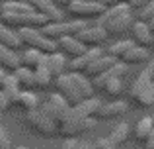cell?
<instances>
[{
    "label": "cell",
    "mask_w": 154,
    "mask_h": 149,
    "mask_svg": "<svg viewBox=\"0 0 154 149\" xmlns=\"http://www.w3.org/2000/svg\"><path fill=\"white\" fill-rule=\"evenodd\" d=\"M53 83H55V86H57V92L63 94L70 106L78 104L80 100H84V98L94 96V90H96L92 80H90V76H86L84 73H78V71L63 73V75L55 76Z\"/></svg>",
    "instance_id": "cell-1"
},
{
    "label": "cell",
    "mask_w": 154,
    "mask_h": 149,
    "mask_svg": "<svg viewBox=\"0 0 154 149\" xmlns=\"http://www.w3.org/2000/svg\"><path fill=\"white\" fill-rule=\"evenodd\" d=\"M133 8L129 6V2H119L107 6L102 14L98 16V26H102L107 35H123L125 31L131 30L133 26Z\"/></svg>",
    "instance_id": "cell-2"
},
{
    "label": "cell",
    "mask_w": 154,
    "mask_h": 149,
    "mask_svg": "<svg viewBox=\"0 0 154 149\" xmlns=\"http://www.w3.org/2000/svg\"><path fill=\"white\" fill-rule=\"evenodd\" d=\"M131 98L140 108H150L154 104V80L150 76V71H140L131 86Z\"/></svg>",
    "instance_id": "cell-3"
},
{
    "label": "cell",
    "mask_w": 154,
    "mask_h": 149,
    "mask_svg": "<svg viewBox=\"0 0 154 149\" xmlns=\"http://www.w3.org/2000/svg\"><path fill=\"white\" fill-rule=\"evenodd\" d=\"M18 37L22 41V45L26 47H33V49H39L43 53L57 51V41L43 35V31L39 28H18Z\"/></svg>",
    "instance_id": "cell-4"
},
{
    "label": "cell",
    "mask_w": 154,
    "mask_h": 149,
    "mask_svg": "<svg viewBox=\"0 0 154 149\" xmlns=\"http://www.w3.org/2000/svg\"><path fill=\"white\" fill-rule=\"evenodd\" d=\"M39 110L45 112V114L49 116V118H53L57 124H60L72 112V106L66 102V98H64L63 94L53 92V94L47 96L45 102H39Z\"/></svg>",
    "instance_id": "cell-5"
},
{
    "label": "cell",
    "mask_w": 154,
    "mask_h": 149,
    "mask_svg": "<svg viewBox=\"0 0 154 149\" xmlns=\"http://www.w3.org/2000/svg\"><path fill=\"white\" fill-rule=\"evenodd\" d=\"M88 22L86 20H70V22H64V20H60V22H47L45 26L41 28L43 35H47L49 39H59L63 37V35H76L82 28H86Z\"/></svg>",
    "instance_id": "cell-6"
},
{
    "label": "cell",
    "mask_w": 154,
    "mask_h": 149,
    "mask_svg": "<svg viewBox=\"0 0 154 149\" xmlns=\"http://www.w3.org/2000/svg\"><path fill=\"white\" fill-rule=\"evenodd\" d=\"M0 20L10 28H43L47 18L39 12H23V14H12V12H0Z\"/></svg>",
    "instance_id": "cell-7"
},
{
    "label": "cell",
    "mask_w": 154,
    "mask_h": 149,
    "mask_svg": "<svg viewBox=\"0 0 154 149\" xmlns=\"http://www.w3.org/2000/svg\"><path fill=\"white\" fill-rule=\"evenodd\" d=\"M94 128H96L94 118H82V116L72 114V112L59 124V131L63 135H66V138H76V135L84 134V131H90Z\"/></svg>",
    "instance_id": "cell-8"
},
{
    "label": "cell",
    "mask_w": 154,
    "mask_h": 149,
    "mask_svg": "<svg viewBox=\"0 0 154 149\" xmlns=\"http://www.w3.org/2000/svg\"><path fill=\"white\" fill-rule=\"evenodd\" d=\"M26 122L29 124L35 131H39V134H43V135H53V134L59 131V124H57L53 118H49L45 112L39 110V106L33 108V110H27Z\"/></svg>",
    "instance_id": "cell-9"
},
{
    "label": "cell",
    "mask_w": 154,
    "mask_h": 149,
    "mask_svg": "<svg viewBox=\"0 0 154 149\" xmlns=\"http://www.w3.org/2000/svg\"><path fill=\"white\" fill-rule=\"evenodd\" d=\"M66 10L74 18L86 20V18H98L105 10V6L100 4L98 0H72L70 4H66Z\"/></svg>",
    "instance_id": "cell-10"
},
{
    "label": "cell",
    "mask_w": 154,
    "mask_h": 149,
    "mask_svg": "<svg viewBox=\"0 0 154 149\" xmlns=\"http://www.w3.org/2000/svg\"><path fill=\"white\" fill-rule=\"evenodd\" d=\"M76 39H80L86 47H98V45H103L105 43L107 31H105L102 26H98V24H96V26H90V24H88L86 28H82V30L76 34Z\"/></svg>",
    "instance_id": "cell-11"
},
{
    "label": "cell",
    "mask_w": 154,
    "mask_h": 149,
    "mask_svg": "<svg viewBox=\"0 0 154 149\" xmlns=\"http://www.w3.org/2000/svg\"><path fill=\"white\" fill-rule=\"evenodd\" d=\"M29 4L33 6L35 12L45 16L47 22H60V20H64L63 10H60L59 4H55L53 0H29Z\"/></svg>",
    "instance_id": "cell-12"
},
{
    "label": "cell",
    "mask_w": 154,
    "mask_h": 149,
    "mask_svg": "<svg viewBox=\"0 0 154 149\" xmlns=\"http://www.w3.org/2000/svg\"><path fill=\"white\" fill-rule=\"evenodd\" d=\"M131 34H133V41H135L137 45L150 47L152 43H154V34H152L150 28H148V24H146V22H140V20L133 22V26H131Z\"/></svg>",
    "instance_id": "cell-13"
},
{
    "label": "cell",
    "mask_w": 154,
    "mask_h": 149,
    "mask_svg": "<svg viewBox=\"0 0 154 149\" xmlns=\"http://www.w3.org/2000/svg\"><path fill=\"white\" fill-rule=\"evenodd\" d=\"M55 41H57V49H60L63 53L70 55V57H78L80 53L86 51V45L80 39H76V35H63Z\"/></svg>",
    "instance_id": "cell-14"
},
{
    "label": "cell",
    "mask_w": 154,
    "mask_h": 149,
    "mask_svg": "<svg viewBox=\"0 0 154 149\" xmlns=\"http://www.w3.org/2000/svg\"><path fill=\"white\" fill-rule=\"evenodd\" d=\"M115 61H117V59H115V57H111L109 53H102L98 59H94V61H92L90 65L86 67L84 75L90 76V79H94V76H98V75L105 73V71H107V69H109V67H111Z\"/></svg>",
    "instance_id": "cell-15"
},
{
    "label": "cell",
    "mask_w": 154,
    "mask_h": 149,
    "mask_svg": "<svg viewBox=\"0 0 154 149\" xmlns=\"http://www.w3.org/2000/svg\"><path fill=\"white\" fill-rule=\"evenodd\" d=\"M127 102L125 100H113V102H102L98 108V118H103V120H109V118H117L121 116L123 112H127Z\"/></svg>",
    "instance_id": "cell-16"
},
{
    "label": "cell",
    "mask_w": 154,
    "mask_h": 149,
    "mask_svg": "<svg viewBox=\"0 0 154 149\" xmlns=\"http://www.w3.org/2000/svg\"><path fill=\"white\" fill-rule=\"evenodd\" d=\"M100 104H102V100L94 98V96L84 98V100H80L78 104H74V106H72V114L82 116V118H96Z\"/></svg>",
    "instance_id": "cell-17"
},
{
    "label": "cell",
    "mask_w": 154,
    "mask_h": 149,
    "mask_svg": "<svg viewBox=\"0 0 154 149\" xmlns=\"http://www.w3.org/2000/svg\"><path fill=\"white\" fill-rule=\"evenodd\" d=\"M20 65H22V59H20L18 49H12V47L0 43V67L14 71V69H18Z\"/></svg>",
    "instance_id": "cell-18"
},
{
    "label": "cell",
    "mask_w": 154,
    "mask_h": 149,
    "mask_svg": "<svg viewBox=\"0 0 154 149\" xmlns=\"http://www.w3.org/2000/svg\"><path fill=\"white\" fill-rule=\"evenodd\" d=\"M148 49L146 47H143V45H133V47H129L127 51H125L123 55H121V59L119 61H123V63H127V65H137V63H144V61H148Z\"/></svg>",
    "instance_id": "cell-19"
},
{
    "label": "cell",
    "mask_w": 154,
    "mask_h": 149,
    "mask_svg": "<svg viewBox=\"0 0 154 149\" xmlns=\"http://www.w3.org/2000/svg\"><path fill=\"white\" fill-rule=\"evenodd\" d=\"M45 65L49 67L53 76H59V75L64 73L68 63H66V59H64V55L60 53V51H51V53H45Z\"/></svg>",
    "instance_id": "cell-20"
},
{
    "label": "cell",
    "mask_w": 154,
    "mask_h": 149,
    "mask_svg": "<svg viewBox=\"0 0 154 149\" xmlns=\"http://www.w3.org/2000/svg\"><path fill=\"white\" fill-rule=\"evenodd\" d=\"M0 43L12 47V49H20V47H22V41H20V37H18V31H14L8 24H4L2 20H0Z\"/></svg>",
    "instance_id": "cell-21"
},
{
    "label": "cell",
    "mask_w": 154,
    "mask_h": 149,
    "mask_svg": "<svg viewBox=\"0 0 154 149\" xmlns=\"http://www.w3.org/2000/svg\"><path fill=\"white\" fill-rule=\"evenodd\" d=\"M33 73H35V86H39V88H47L53 83V79H55V76L51 75L49 67L45 65V55H43V59L39 61V65L33 67Z\"/></svg>",
    "instance_id": "cell-22"
},
{
    "label": "cell",
    "mask_w": 154,
    "mask_h": 149,
    "mask_svg": "<svg viewBox=\"0 0 154 149\" xmlns=\"http://www.w3.org/2000/svg\"><path fill=\"white\" fill-rule=\"evenodd\" d=\"M129 131H131L129 124H125V122L117 124V126L113 128V131L107 135V143H109L111 147H119V145H123V143L127 141V138H129Z\"/></svg>",
    "instance_id": "cell-23"
},
{
    "label": "cell",
    "mask_w": 154,
    "mask_h": 149,
    "mask_svg": "<svg viewBox=\"0 0 154 149\" xmlns=\"http://www.w3.org/2000/svg\"><path fill=\"white\" fill-rule=\"evenodd\" d=\"M14 102L16 104H20V106L23 108V110H33V108H37L39 106V98H37V94H35L33 90H20L18 92V96L14 98Z\"/></svg>",
    "instance_id": "cell-24"
},
{
    "label": "cell",
    "mask_w": 154,
    "mask_h": 149,
    "mask_svg": "<svg viewBox=\"0 0 154 149\" xmlns=\"http://www.w3.org/2000/svg\"><path fill=\"white\" fill-rule=\"evenodd\" d=\"M14 76L18 79V83L26 88H33L35 86V73L31 67H26V65H20L18 69H14Z\"/></svg>",
    "instance_id": "cell-25"
},
{
    "label": "cell",
    "mask_w": 154,
    "mask_h": 149,
    "mask_svg": "<svg viewBox=\"0 0 154 149\" xmlns=\"http://www.w3.org/2000/svg\"><path fill=\"white\" fill-rule=\"evenodd\" d=\"M33 6L26 0H6L0 8V12H12V14H23V12H31Z\"/></svg>",
    "instance_id": "cell-26"
},
{
    "label": "cell",
    "mask_w": 154,
    "mask_h": 149,
    "mask_svg": "<svg viewBox=\"0 0 154 149\" xmlns=\"http://www.w3.org/2000/svg\"><path fill=\"white\" fill-rule=\"evenodd\" d=\"M152 130H154V122H152L150 116H148V118H140L135 126V138L139 139V141H144V139L150 135Z\"/></svg>",
    "instance_id": "cell-27"
},
{
    "label": "cell",
    "mask_w": 154,
    "mask_h": 149,
    "mask_svg": "<svg viewBox=\"0 0 154 149\" xmlns=\"http://www.w3.org/2000/svg\"><path fill=\"white\" fill-rule=\"evenodd\" d=\"M43 51H39V49H33V47H27L26 51H23L22 55H20V59H22V65H26V67H31L33 69L35 65H39V61L43 59Z\"/></svg>",
    "instance_id": "cell-28"
},
{
    "label": "cell",
    "mask_w": 154,
    "mask_h": 149,
    "mask_svg": "<svg viewBox=\"0 0 154 149\" xmlns=\"http://www.w3.org/2000/svg\"><path fill=\"white\" fill-rule=\"evenodd\" d=\"M0 88H2V90L10 96V100L14 102V98L18 96V92L22 90V84L18 83V79H16L14 75H8L6 79H4V83H2V86H0Z\"/></svg>",
    "instance_id": "cell-29"
},
{
    "label": "cell",
    "mask_w": 154,
    "mask_h": 149,
    "mask_svg": "<svg viewBox=\"0 0 154 149\" xmlns=\"http://www.w3.org/2000/svg\"><path fill=\"white\" fill-rule=\"evenodd\" d=\"M133 45H135L133 39H119V41H115L113 45H109L107 53L111 55V57H115V59H121V55H123L129 47H133Z\"/></svg>",
    "instance_id": "cell-30"
},
{
    "label": "cell",
    "mask_w": 154,
    "mask_h": 149,
    "mask_svg": "<svg viewBox=\"0 0 154 149\" xmlns=\"http://www.w3.org/2000/svg\"><path fill=\"white\" fill-rule=\"evenodd\" d=\"M137 10H139V14H137V16H139L140 22H148V20L154 16V0H148L144 6L137 8Z\"/></svg>",
    "instance_id": "cell-31"
},
{
    "label": "cell",
    "mask_w": 154,
    "mask_h": 149,
    "mask_svg": "<svg viewBox=\"0 0 154 149\" xmlns=\"http://www.w3.org/2000/svg\"><path fill=\"white\" fill-rule=\"evenodd\" d=\"M14 145H12V138L10 134L6 131V128L0 126V149H12Z\"/></svg>",
    "instance_id": "cell-32"
},
{
    "label": "cell",
    "mask_w": 154,
    "mask_h": 149,
    "mask_svg": "<svg viewBox=\"0 0 154 149\" xmlns=\"http://www.w3.org/2000/svg\"><path fill=\"white\" fill-rule=\"evenodd\" d=\"M10 104H12V100H10V96L6 94V92L0 88V110L2 112H6L8 108H10Z\"/></svg>",
    "instance_id": "cell-33"
},
{
    "label": "cell",
    "mask_w": 154,
    "mask_h": 149,
    "mask_svg": "<svg viewBox=\"0 0 154 149\" xmlns=\"http://www.w3.org/2000/svg\"><path fill=\"white\" fill-rule=\"evenodd\" d=\"M144 149H154V130L150 131V135L144 139Z\"/></svg>",
    "instance_id": "cell-34"
},
{
    "label": "cell",
    "mask_w": 154,
    "mask_h": 149,
    "mask_svg": "<svg viewBox=\"0 0 154 149\" xmlns=\"http://www.w3.org/2000/svg\"><path fill=\"white\" fill-rule=\"evenodd\" d=\"M148 0H129V6L131 8H140V6H144Z\"/></svg>",
    "instance_id": "cell-35"
},
{
    "label": "cell",
    "mask_w": 154,
    "mask_h": 149,
    "mask_svg": "<svg viewBox=\"0 0 154 149\" xmlns=\"http://www.w3.org/2000/svg\"><path fill=\"white\" fill-rule=\"evenodd\" d=\"M98 2L107 8V6H113V4H119V0H98Z\"/></svg>",
    "instance_id": "cell-36"
},
{
    "label": "cell",
    "mask_w": 154,
    "mask_h": 149,
    "mask_svg": "<svg viewBox=\"0 0 154 149\" xmlns=\"http://www.w3.org/2000/svg\"><path fill=\"white\" fill-rule=\"evenodd\" d=\"M8 76V69H4V67H0V86H2V83H4V79Z\"/></svg>",
    "instance_id": "cell-37"
},
{
    "label": "cell",
    "mask_w": 154,
    "mask_h": 149,
    "mask_svg": "<svg viewBox=\"0 0 154 149\" xmlns=\"http://www.w3.org/2000/svg\"><path fill=\"white\" fill-rule=\"evenodd\" d=\"M148 71H150V76H152V80H154V57L150 59V63H148Z\"/></svg>",
    "instance_id": "cell-38"
},
{
    "label": "cell",
    "mask_w": 154,
    "mask_h": 149,
    "mask_svg": "<svg viewBox=\"0 0 154 149\" xmlns=\"http://www.w3.org/2000/svg\"><path fill=\"white\" fill-rule=\"evenodd\" d=\"M146 24H148V28H150V30H152V34H154V16H152V18H150V20H148V22H146Z\"/></svg>",
    "instance_id": "cell-39"
},
{
    "label": "cell",
    "mask_w": 154,
    "mask_h": 149,
    "mask_svg": "<svg viewBox=\"0 0 154 149\" xmlns=\"http://www.w3.org/2000/svg\"><path fill=\"white\" fill-rule=\"evenodd\" d=\"M72 0H57V4H63V6H66V4H70Z\"/></svg>",
    "instance_id": "cell-40"
},
{
    "label": "cell",
    "mask_w": 154,
    "mask_h": 149,
    "mask_svg": "<svg viewBox=\"0 0 154 149\" xmlns=\"http://www.w3.org/2000/svg\"><path fill=\"white\" fill-rule=\"evenodd\" d=\"M12 149H29V147H23V145H18V147H12Z\"/></svg>",
    "instance_id": "cell-41"
},
{
    "label": "cell",
    "mask_w": 154,
    "mask_h": 149,
    "mask_svg": "<svg viewBox=\"0 0 154 149\" xmlns=\"http://www.w3.org/2000/svg\"><path fill=\"white\" fill-rule=\"evenodd\" d=\"M102 149H115V147H111V145H109V143H107V145H103Z\"/></svg>",
    "instance_id": "cell-42"
},
{
    "label": "cell",
    "mask_w": 154,
    "mask_h": 149,
    "mask_svg": "<svg viewBox=\"0 0 154 149\" xmlns=\"http://www.w3.org/2000/svg\"><path fill=\"white\" fill-rule=\"evenodd\" d=\"M2 114H4V112H2V110H0V120H2Z\"/></svg>",
    "instance_id": "cell-43"
},
{
    "label": "cell",
    "mask_w": 154,
    "mask_h": 149,
    "mask_svg": "<svg viewBox=\"0 0 154 149\" xmlns=\"http://www.w3.org/2000/svg\"><path fill=\"white\" fill-rule=\"evenodd\" d=\"M119 2H129V0H119Z\"/></svg>",
    "instance_id": "cell-44"
},
{
    "label": "cell",
    "mask_w": 154,
    "mask_h": 149,
    "mask_svg": "<svg viewBox=\"0 0 154 149\" xmlns=\"http://www.w3.org/2000/svg\"><path fill=\"white\" fill-rule=\"evenodd\" d=\"M150 118H152V122H154V114H152V116H150Z\"/></svg>",
    "instance_id": "cell-45"
}]
</instances>
